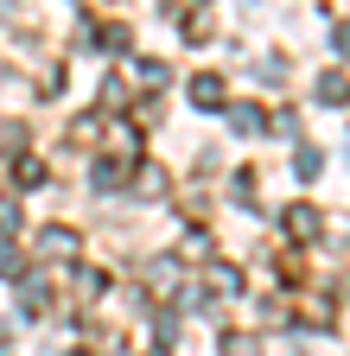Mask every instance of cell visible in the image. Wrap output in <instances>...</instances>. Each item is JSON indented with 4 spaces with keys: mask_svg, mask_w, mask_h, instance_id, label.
Returning <instances> with one entry per match:
<instances>
[{
    "mask_svg": "<svg viewBox=\"0 0 350 356\" xmlns=\"http://www.w3.org/2000/svg\"><path fill=\"white\" fill-rule=\"evenodd\" d=\"M319 96H325V102H344V96H350V83L331 70V76H319Z\"/></svg>",
    "mask_w": 350,
    "mask_h": 356,
    "instance_id": "3",
    "label": "cell"
},
{
    "mask_svg": "<svg viewBox=\"0 0 350 356\" xmlns=\"http://www.w3.org/2000/svg\"><path fill=\"white\" fill-rule=\"evenodd\" d=\"M0 274H19V254L13 248H0Z\"/></svg>",
    "mask_w": 350,
    "mask_h": 356,
    "instance_id": "8",
    "label": "cell"
},
{
    "mask_svg": "<svg viewBox=\"0 0 350 356\" xmlns=\"http://www.w3.org/2000/svg\"><path fill=\"white\" fill-rule=\"evenodd\" d=\"M223 356H255V337H242V331H230V337H223Z\"/></svg>",
    "mask_w": 350,
    "mask_h": 356,
    "instance_id": "5",
    "label": "cell"
},
{
    "mask_svg": "<svg viewBox=\"0 0 350 356\" xmlns=\"http://www.w3.org/2000/svg\"><path fill=\"white\" fill-rule=\"evenodd\" d=\"M7 229H19V204H0V236Z\"/></svg>",
    "mask_w": 350,
    "mask_h": 356,
    "instance_id": "7",
    "label": "cell"
},
{
    "mask_svg": "<svg viewBox=\"0 0 350 356\" xmlns=\"http://www.w3.org/2000/svg\"><path fill=\"white\" fill-rule=\"evenodd\" d=\"M337 51H344V58H350V26H337Z\"/></svg>",
    "mask_w": 350,
    "mask_h": 356,
    "instance_id": "9",
    "label": "cell"
},
{
    "mask_svg": "<svg viewBox=\"0 0 350 356\" xmlns=\"http://www.w3.org/2000/svg\"><path fill=\"white\" fill-rule=\"evenodd\" d=\"M0 356H13V350H7V343H0Z\"/></svg>",
    "mask_w": 350,
    "mask_h": 356,
    "instance_id": "10",
    "label": "cell"
},
{
    "mask_svg": "<svg viewBox=\"0 0 350 356\" xmlns=\"http://www.w3.org/2000/svg\"><path fill=\"white\" fill-rule=\"evenodd\" d=\"M191 102L198 108H223V76H198L191 83Z\"/></svg>",
    "mask_w": 350,
    "mask_h": 356,
    "instance_id": "2",
    "label": "cell"
},
{
    "mask_svg": "<svg viewBox=\"0 0 350 356\" xmlns=\"http://www.w3.org/2000/svg\"><path fill=\"white\" fill-rule=\"evenodd\" d=\"M230 121H236V127H242V134H255V127H261V108H236V115H230Z\"/></svg>",
    "mask_w": 350,
    "mask_h": 356,
    "instance_id": "6",
    "label": "cell"
},
{
    "mask_svg": "<svg viewBox=\"0 0 350 356\" xmlns=\"http://www.w3.org/2000/svg\"><path fill=\"white\" fill-rule=\"evenodd\" d=\"M287 229H293V236H312V229H319V216H312V210H293V216H287Z\"/></svg>",
    "mask_w": 350,
    "mask_h": 356,
    "instance_id": "4",
    "label": "cell"
},
{
    "mask_svg": "<svg viewBox=\"0 0 350 356\" xmlns=\"http://www.w3.org/2000/svg\"><path fill=\"white\" fill-rule=\"evenodd\" d=\"M38 254H45V261H70L77 254V229H45V236H38Z\"/></svg>",
    "mask_w": 350,
    "mask_h": 356,
    "instance_id": "1",
    "label": "cell"
}]
</instances>
